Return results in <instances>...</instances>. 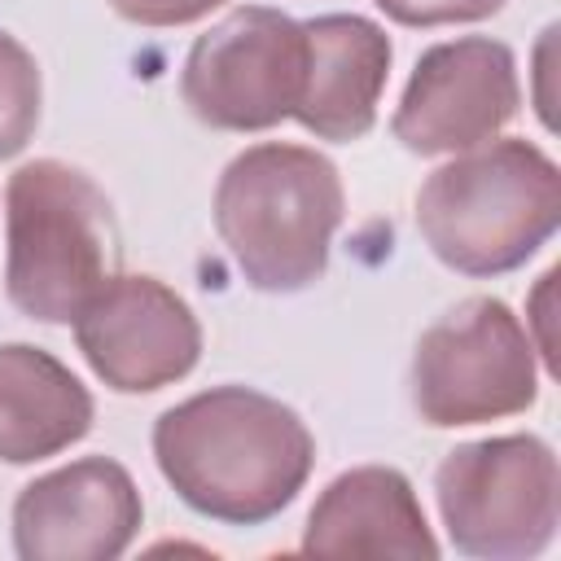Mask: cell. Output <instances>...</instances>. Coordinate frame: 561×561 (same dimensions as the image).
Listing matches in <instances>:
<instances>
[{
    "instance_id": "obj_15",
    "label": "cell",
    "mask_w": 561,
    "mask_h": 561,
    "mask_svg": "<svg viewBox=\"0 0 561 561\" xmlns=\"http://www.w3.org/2000/svg\"><path fill=\"white\" fill-rule=\"evenodd\" d=\"M399 26H451V22H482L504 9V0H373Z\"/></svg>"
},
{
    "instance_id": "obj_14",
    "label": "cell",
    "mask_w": 561,
    "mask_h": 561,
    "mask_svg": "<svg viewBox=\"0 0 561 561\" xmlns=\"http://www.w3.org/2000/svg\"><path fill=\"white\" fill-rule=\"evenodd\" d=\"M44 105V79L22 39L0 31V158H13L26 149V140L39 127Z\"/></svg>"
},
{
    "instance_id": "obj_8",
    "label": "cell",
    "mask_w": 561,
    "mask_h": 561,
    "mask_svg": "<svg viewBox=\"0 0 561 561\" xmlns=\"http://www.w3.org/2000/svg\"><path fill=\"white\" fill-rule=\"evenodd\" d=\"M522 105L513 48L491 35L443 39L421 53L399 110L390 118L394 140L408 153L438 158L495 140Z\"/></svg>"
},
{
    "instance_id": "obj_10",
    "label": "cell",
    "mask_w": 561,
    "mask_h": 561,
    "mask_svg": "<svg viewBox=\"0 0 561 561\" xmlns=\"http://www.w3.org/2000/svg\"><path fill=\"white\" fill-rule=\"evenodd\" d=\"M140 522L145 504L131 473L110 456H83L18 491L13 548L22 561H114Z\"/></svg>"
},
{
    "instance_id": "obj_11",
    "label": "cell",
    "mask_w": 561,
    "mask_h": 561,
    "mask_svg": "<svg viewBox=\"0 0 561 561\" xmlns=\"http://www.w3.org/2000/svg\"><path fill=\"white\" fill-rule=\"evenodd\" d=\"M307 66L294 118L320 140H359L377 123L390 75V35L359 13H320L302 22Z\"/></svg>"
},
{
    "instance_id": "obj_5",
    "label": "cell",
    "mask_w": 561,
    "mask_h": 561,
    "mask_svg": "<svg viewBox=\"0 0 561 561\" xmlns=\"http://www.w3.org/2000/svg\"><path fill=\"white\" fill-rule=\"evenodd\" d=\"M557 486V451L539 434L460 443L434 473L447 539L486 561H526L552 543Z\"/></svg>"
},
{
    "instance_id": "obj_4",
    "label": "cell",
    "mask_w": 561,
    "mask_h": 561,
    "mask_svg": "<svg viewBox=\"0 0 561 561\" xmlns=\"http://www.w3.org/2000/svg\"><path fill=\"white\" fill-rule=\"evenodd\" d=\"M110 197L70 162L35 158L4 188V294L39 324H70L114 276Z\"/></svg>"
},
{
    "instance_id": "obj_12",
    "label": "cell",
    "mask_w": 561,
    "mask_h": 561,
    "mask_svg": "<svg viewBox=\"0 0 561 561\" xmlns=\"http://www.w3.org/2000/svg\"><path fill=\"white\" fill-rule=\"evenodd\" d=\"M311 557H438V539L412 482L390 465H359L337 473L302 526Z\"/></svg>"
},
{
    "instance_id": "obj_3",
    "label": "cell",
    "mask_w": 561,
    "mask_h": 561,
    "mask_svg": "<svg viewBox=\"0 0 561 561\" xmlns=\"http://www.w3.org/2000/svg\"><path fill=\"white\" fill-rule=\"evenodd\" d=\"M346 215L337 167L307 145H250L215 184V232L245 285L294 294L324 276Z\"/></svg>"
},
{
    "instance_id": "obj_1",
    "label": "cell",
    "mask_w": 561,
    "mask_h": 561,
    "mask_svg": "<svg viewBox=\"0 0 561 561\" xmlns=\"http://www.w3.org/2000/svg\"><path fill=\"white\" fill-rule=\"evenodd\" d=\"M153 460L171 491L224 526H263L307 486V421L250 386H210L153 421Z\"/></svg>"
},
{
    "instance_id": "obj_16",
    "label": "cell",
    "mask_w": 561,
    "mask_h": 561,
    "mask_svg": "<svg viewBox=\"0 0 561 561\" xmlns=\"http://www.w3.org/2000/svg\"><path fill=\"white\" fill-rule=\"evenodd\" d=\"M228 0H110V9L136 26H184L215 13Z\"/></svg>"
},
{
    "instance_id": "obj_2",
    "label": "cell",
    "mask_w": 561,
    "mask_h": 561,
    "mask_svg": "<svg viewBox=\"0 0 561 561\" xmlns=\"http://www.w3.org/2000/svg\"><path fill=\"white\" fill-rule=\"evenodd\" d=\"M561 224L557 162L517 136L482 140L443 162L416 193V228L438 263L460 276L522 267Z\"/></svg>"
},
{
    "instance_id": "obj_6",
    "label": "cell",
    "mask_w": 561,
    "mask_h": 561,
    "mask_svg": "<svg viewBox=\"0 0 561 561\" xmlns=\"http://www.w3.org/2000/svg\"><path fill=\"white\" fill-rule=\"evenodd\" d=\"M539 394L530 329L500 298H465L412 355V408L434 430L517 416Z\"/></svg>"
},
{
    "instance_id": "obj_9",
    "label": "cell",
    "mask_w": 561,
    "mask_h": 561,
    "mask_svg": "<svg viewBox=\"0 0 561 561\" xmlns=\"http://www.w3.org/2000/svg\"><path fill=\"white\" fill-rule=\"evenodd\" d=\"M88 368L118 394H149L193 373L202 324L158 276L114 272L70 320Z\"/></svg>"
},
{
    "instance_id": "obj_7",
    "label": "cell",
    "mask_w": 561,
    "mask_h": 561,
    "mask_svg": "<svg viewBox=\"0 0 561 561\" xmlns=\"http://www.w3.org/2000/svg\"><path fill=\"white\" fill-rule=\"evenodd\" d=\"M307 66V35L280 9L245 4L197 35L184 57L180 96L206 127L267 131L294 118Z\"/></svg>"
},
{
    "instance_id": "obj_13",
    "label": "cell",
    "mask_w": 561,
    "mask_h": 561,
    "mask_svg": "<svg viewBox=\"0 0 561 561\" xmlns=\"http://www.w3.org/2000/svg\"><path fill=\"white\" fill-rule=\"evenodd\" d=\"M88 386L48 351L26 342L0 346V460L31 465L66 451L92 430Z\"/></svg>"
}]
</instances>
